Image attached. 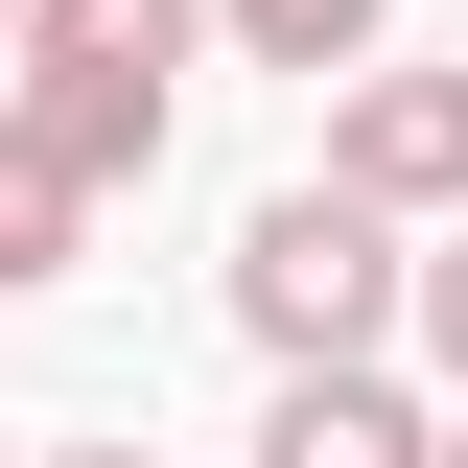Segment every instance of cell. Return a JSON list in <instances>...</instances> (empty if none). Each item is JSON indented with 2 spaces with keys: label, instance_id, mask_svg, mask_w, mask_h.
I'll use <instances>...</instances> for the list:
<instances>
[{
  "label": "cell",
  "instance_id": "1",
  "mask_svg": "<svg viewBox=\"0 0 468 468\" xmlns=\"http://www.w3.org/2000/svg\"><path fill=\"white\" fill-rule=\"evenodd\" d=\"M234 328L282 351V375H328V351H399L421 328V258L375 187H258V234H234Z\"/></svg>",
  "mask_w": 468,
  "mask_h": 468
},
{
  "label": "cell",
  "instance_id": "2",
  "mask_svg": "<svg viewBox=\"0 0 468 468\" xmlns=\"http://www.w3.org/2000/svg\"><path fill=\"white\" fill-rule=\"evenodd\" d=\"M0 48H24V117H48L70 165H94V187H141V165H165V117H187L211 0H24Z\"/></svg>",
  "mask_w": 468,
  "mask_h": 468
},
{
  "label": "cell",
  "instance_id": "3",
  "mask_svg": "<svg viewBox=\"0 0 468 468\" xmlns=\"http://www.w3.org/2000/svg\"><path fill=\"white\" fill-rule=\"evenodd\" d=\"M328 187H375L399 234H445L468 211V70H399V48L328 70Z\"/></svg>",
  "mask_w": 468,
  "mask_h": 468
},
{
  "label": "cell",
  "instance_id": "4",
  "mask_svg": "<svg viewBox=\"0 0 468 468\" xmlns=\"http://www.w3.org/2000/svg\"><path fill=\"white\" fill-rule=\"evenodd\" d=\"M258 468H445V421L375 375V351H328V375H282V421H258Z\"/></svg>",
  "mask_w": 468,
  "mask_h": 468
},
{
  "label": "cell",
  "instance_id": "5",
  "mask_svg": "<svg viewBox=\"0 0 468 468\" xmlns=\"http://www.w3.org/2000/svg\"><path fill=\"white\" fill-rule=\"evenodd\" d=\"M94 211H117V187L70 165L24 94H0V304H24V282H70V258H94Z\"/></svg>",
  "mask_w": 468,
  "mask_h": 468
},
{
  "label": "cell",
  "instance_id": "6",
  "mask_svg": "<svg viewBox=\"0 0 468 468\" xmlns=\"http://www.w3.org/2000/svg\"><path fill=\"white\" fill-rule=\"evenodd\" d=\"M211 24H234V48H258V70H304V94H328V70H375V48H399L375 0H211Z\"/></svg>",
  "mask_w": 468,
  "mask_h": 468
},
{
  "label": "cell",
  "instance_id": "7",
  "mask_svg": "<svg viewBox=\"0 0 468 468\" xmlns=\"http://www.w3.org/2000/svg\"><path fill=\"white\" fill-rule=\"evenodd\" d=\"M421 375L468 399V211H445V258H421Z\"/></svg>",
  "mask_w": 468,
  "mask_h": 468
},
{
  "label": "cell",
  "instance_id": "8",
  "mask_svg": "<svg viewBox=\"0 0 468 468\" xmlns=\"http://www.w3.org/2000/svg\"><path fill=\"white\" fill-rule=\"evenodd\" d=\"M24 468H165V445H24Z\"/></svg>",
  "mask_w": 468,
  "mask_h": 468
},
{
  "label": "cell",
  "instance_id": "9",
  "mask_svg": "<svg viewBox=\"0 0 468 468\" xmlns=\"http://www.w3.org/2000/svg\"><path fill=\"white\" fill-rule=\"evenodd\" d=\"M0 468H24V421H0Z\"/></svg>",
  "mask_w": 468,
  "mask_h": 468
},
{
  "label": "cell",
  "instance_id": "10",
  "mask_svg": "<svg viewBox=\"0 0 468 468\" xmlns=\"http://www.w3.org/2000/svg\"><path fill=\"white\" fill-rule=\"evenodd\" d=\"M445 468H468V421H445Z\"/></svg>",
  "mask_w": 468,
  "mask_h": 468
},
{
  "label": "cell",
  "instance_id": "11",
  "mask_svg": "<svg viewBox=\"0 0 468 468\" xmlns=\"http://www.w3.org/2000/svg\"><path fill=\"white\" fill-rule=\"evenodd\" d=\"M0 24H24V0H0Z\"/></svg>",
  "mask_w": 468,
  "mask_h": 468
}]
</instances>
